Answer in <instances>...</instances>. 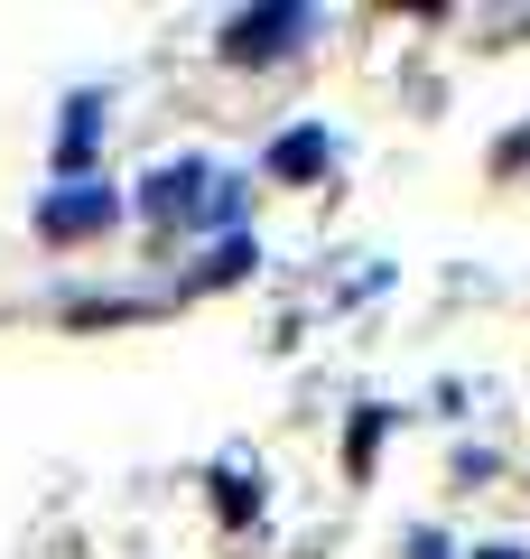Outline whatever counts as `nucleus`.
<instances>
[{"label":"nucleus","mask_w":530,"mask_h":559,"mask_svg":"<svg viewBox=\"0 0 530 559\" xmlns=\"http://www.w3.org/2000/svg\"><path fill=\"white\" fill-rule=\"evenodd\" d=\"M316 28V10H261V20H233L224 28V57H279Z\"/></svg>","instance_id":"1"},{"label":"nucleus","mask_w":530,"mask_h":559,"mask_svg":"<svg viewBox=\"0 0 530 559\" xmlns=\"http://www.w3.org/2000/svg\"><path fill=\"white\" fill-rule=\"evenodd\" d=\"M196 187H205V168H196V159H186V168H158L140 205H149V215H186V205H196Z\"/></svg>","instance_id":"3"},{"label":"nucleus","mask_w":530,"mask_h":559,"mask_svg":"<svg viewBox=\"0 0 530 559\" xmlns=\"http://www.w3.org/2000/svg\"><path fill=\"white\" fill-rule=\"evenodd\" d=\"M484 559H521V550H484Z\"/></svg>","instance_id":"5"},{"label":"nucleus","mask_w":530,"mask_h":559,"mask_svg":"<svg viewBox=\"0 0 530 559\" xmlns=\"http://www.w3.org/2000/svg\"><path fill=\"white\" fill-rule=\"evenodd\" d=\"M316 168H326V131H289L270 150V178H316Z\"/></svg>","instance_id":"4"},{"label":"nucleus","mask_w":530,"mask_h":559,"mask_svg":"<svg viewBox=\"0 0 530 559\" xmlns=\"http://www.w3.org/2000/svg\"><path fill=\"white\" fill-rule=\"evenodd\" d=\"M112 215H121V205H112V187H65V197H47V205H38V224H47V234H103Z\"/></svg>","instance_id":"2"}]
</instances>
